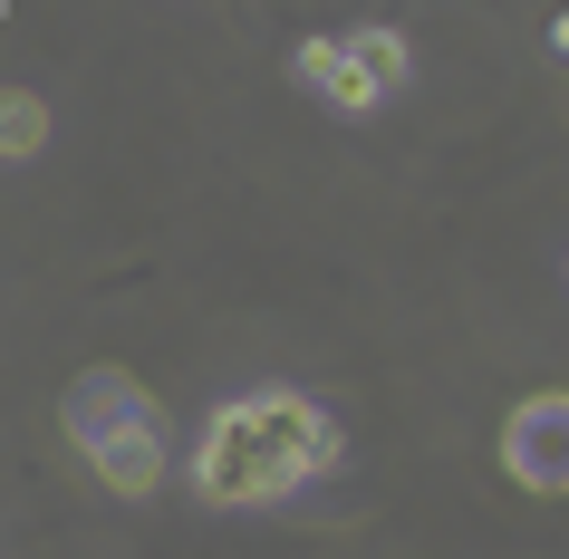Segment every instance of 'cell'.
<instances>
[{
  "label": "cell",
  "mask_w": 569,
  "mask_h": 559,
  "mask_svg": "<svg viewBox=\"0 0 569 559\" xmlns=\"http://www.w3.org/2000/svg\"><path fill=\"white\" fill-rule=\"evenodd\" d=\"M319 472H338V425L309 406V396L270 386V396H241V406L212 415L203 453H193V492H203L212 511H241V501L300 492Z\"/></svg>",
  "instance_id": "obj_1"
},
{
  "label": "cell",
  "mask_w": 569,
  "mask_h": 559,
  "mask_svg": "<svg viewBox=\"0 0 569 559\" xmlns=\"http://www.w3.org/2000/svg\"><path fill=\"white\" fill-rule=\"evenodd\" d=\"M68 435H78V453L97 463V482L107 492H154V472H164V415H154V396H136V386L117 377V367H97V377H78V396H68Z\"/></svg>",
  "instance_id": "obj_2"
},
{
  "label": "cell",
  "mask_w": 569,
  "mask_h": 559,
  "mask_svg": "<svg viewBox=\"0 0 569 559\" xmlns=\"http://www.w3.org/2000/svg\"><path fill=\"white\" fill-rule=\"evenodd\" d=\"M406 30H348V39H300V78L329 107H377L406 88Z\"/></svg>",
  "instance_id": "obj_3"
},
{
  "label": "cell",
  "mask_w": 569,
  "mask_h": 559,
  "mask_svg": "<svg viewBox=\"0 0 569 559\" xmlns=\"http://www.w3.org/2000/svg\"><path fill=\"white\" fill-rule=\"evenodd\" d=\"M502 472L521 492H569V396H521V406H511Z\"/></svg>",
  "instance_id": "obj_4"
},
{
  "label": "cell",
  "mask_w": 569,
  "mask_h": 559,
  "mask_svg": "<svg viewBox=\"0 0 569 559\" xmlns=\"http://www.w3.org/2000/svg\"><path fill=\"white\" fill-rule=\"evenodd\" d=\"M39 146H49V107H39L30 88H0V154H10V164H30Z\"/></svg>",
  "instance_id": "obj_5"
},
{
  "label": "cell",
  "mask_w": 569,
  "mask_h": 559,
  "mask_svg": "<svg viewBox=\"0 0 569 559\" xmlns=\"http://www.w3.org/2000/svg\"><path fill=\"white\" fill-rule=\"evenodd\" d=\"M550 49H569V10H560V20H550Z\"/></svg>",
  "instance_id": "obj_6"
}]
</instances>
